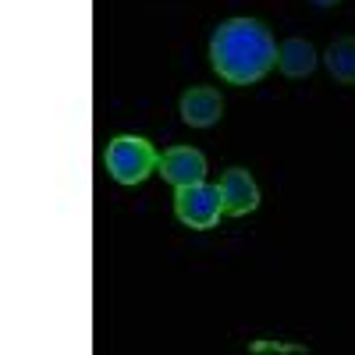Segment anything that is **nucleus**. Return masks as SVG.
I'll use <instances>...</instances> for the list:
<instances>
[{"mask_svg": "<svg viewBox=\"0 0 355 355\" xmlns=\"http://www.w3.org/2000/svg\"><path fill=\"white\" fill-rule=\"evenodd\" d=\"M277 68L288 75V78H306L313 68H316V50L313 43L306 40H284L277 46Z\"/></svg>", "mask_w": 355, "mask_h": 355, "instance_id": "nucleus-7", "label": "nucleus"}, {"mask_svg": "<svg viewBox=\"0 0 355 355\" xmlns=\"http://www.w3.org/2000/svg\"><path fill=\"white\" fill-rule=\"evenodd\" d=\"M220 202H224V214L227 217H245L259 206V189H256V178L245 167H231L220 178Z\"/></svg>", "mask_w": 355, "mask_h": 355, "instance_id": "nucleus-4", "label": "nucleus"}, {"mask_svg": "<svg viewBox=\"0 0 355 355\" xmlns=\"http://www.w3.org/2000/svg\"><path fill=\"white\" fill-rule=\"evenodd\" d=\"M210 64L231 85H252L277 64L270 28L256 18H227L210 40Z\"/></svg>", "mask_w": 355, "mask_h": 355, "instance_id": "nucleus-1", "label": "nucleus"}, {"mask_svg": "<svg viewBox=\"0 0 355 355\" xmlns=\"http://www.w3.org/2000/svg\"><path fill=\"white\" fill-rule=\"evenodd\" d=\"M157 171L174 189L196 185V182H206V157L199 150H192V146H171V150L160 157Z\"/></svg>", "mask_w": 355, "mask_h": 355, "instance_id": "nucleus-5", "label": "nucleus"}, {"mask_svg": "<svg viewBox=\"0 0 355 355\" xmlns=\"http://www.w3.org/2000/svg\"><path fill=\"white\" fill-rule=\"evenodd\" d=\"M178 110H182V121L192 125V128H210L220 121L224 114V100L217 89L210 85H192L189 93L182 96V103H178Z\"/></svg>", "mask_w": 355, "mask_h": 355, "instance_id": "nucleus-6", "label": "nucleus"}, {"mask_svg": "<svg viewBox=\"0 0 355 355\" xmlns=\"http://www.w3.org/2000/svg\"><path fill=\"white\" fill-rule=\"evenodd\" d=\"M103 164H107V174L114 178L117 185H139V182H146V178L157 171L160 157H157V150L146 139L117 135V139L107 142Z\"/></svg>", "mask_w": 355, "mask_h": 355, "instance_id": "nucleus-2", "label": "nucleus"}, {"mask_svg": "<svg viewBox=\"0 0 355 355\" xmlns=\"http://www.w3.org/2000/svg\"><path fill=\"white\" fill-rule=\"evenodd\" d=\"M224 214V202H220V189L217 185H206V182H196V185H182L174 192V217L182 220L185 227L192 231H206L214 227Z\"/></svg>", "mask_w": 355, "mask_h": 355, "instance_id": "nucleus-3", "label": "nucleus"}, {"mask_svg": "<svg viewBox=\"0 0 355 355\" xmlns=\"http://www.w3.org/2000/svg\"><path fill=\"white\" fill-rule=\"evenodd\" d=\"M313 4H316V8H338L341 0H313Z\"/></svg>", "mask_w": 355, "mask_h": 355, "instance_id": "nucleus-9", "label": "nucleus"}, {"mask_svg": "<svg viewBox=\"0 0 355 355\" xmlns=\"http://www.w3.org/2000/svg\"><path fill=\"white\" fill-rule=\"evenodd\" d=\"M323 64H327V71L345 82V85H355V36H341L327 46V53H323Z\"/></svg>", "mask_w": 355, "mask_h": 355, "instance_id": "nucleus-8", "label": "nucleus"}]
</instances>
